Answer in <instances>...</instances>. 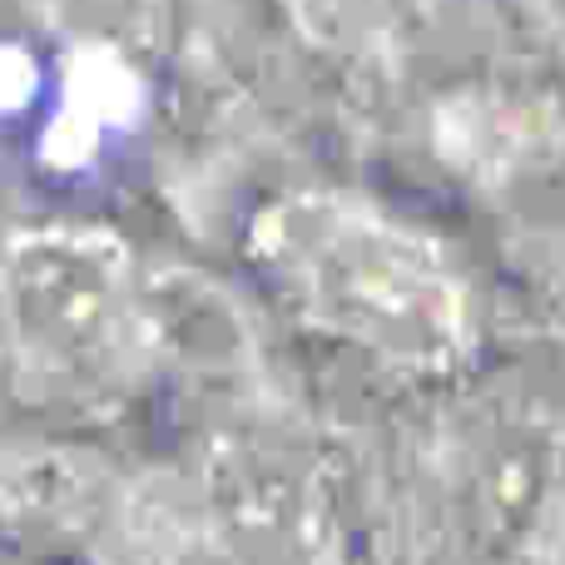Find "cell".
I'll list each match as a JSON object with an SVG mask.
<instances>
[{
  "mask_svg": "<svg viewBox=\"0 0 565 565\" xmlns=\"http://www.w3.org/2000/svg\"><path fill=\"white\" fill-rule=\"evenodd\" d=\"M244 258L292 322L392 372H447L481 342L477 268L377 189H282L248 218Z\"/></svg>",
  "mask_w": 565,
  "mask_h": 565,
  "instance_id": "cell-1",
  "label": "cell"
},
{
  "mask_svg": "<svg viewBox=\"0 0 565 565\" xmlns=\"http://www.w3.org/2000/svg\"><path fill=\"white\" fill-rule=\"evenodd\" d=\"M164 302L139 248L95 218H45L0 244V382L20 407L109 422L164 362Z\"/></svg>",
  "mask_w": 565,
  "mask_h": 565,
  "instance_id": "cell-2",
  "label": "cell"
}]
</instances>
